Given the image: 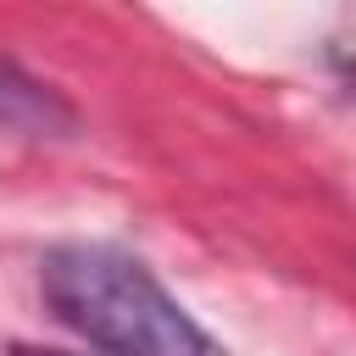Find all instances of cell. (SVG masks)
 I'll return each mask as SVG.
<instances>
[{
	"label": "cell",
	"instance_id": "cell-1",
	"mask_svg": "<svg viewBox=\"0 0 356 356\" xmlns=\"http://www.w3.org/2000/svg\"><path fill=\"white\" fill-rule=\"evenodd\" d=\"M39 289L50 312L106 356H228V345H217L145 261L111 245L50 250Z\"/></svg>",
	"mask_w": 356,
	"mask_h": 356
},
{
	"label": "cell",
	"instance_id": "cell-2",
	"mask_svg": "<svg viewBox=\"0 0 356 356\" xmlns=\"http://www.w3.org/2000/svg\"><path fill=\"white\" fill-rule=\"evenodd\" d=\"M0 122H17V128H61L67 122V106L44 89V83H33V78H22L11 61H0Z\"/></svg>",
	"mask_w": 356,
	"mask_h": 356
},
{
	"label": "cell",
	"instance_id": "cell-3",
	"mask_svg": "<svg viewBox=\"0 0 356 356\" xmlns=\"http://www.w3.org/2000/svg\"><path fill=\"white\" fill-rule=\"evenodd\" d=\"M11 356H61V350H33V345H17Z\"/></svg>",
	"mask_w": 356,
	"mask_h": 356
}]
</instances>
